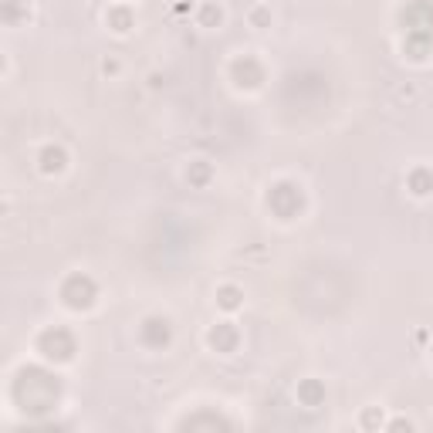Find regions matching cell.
Returning a JSON list of instances; mask_svg holds the SVG:
<instances>
[{
  "mask_svg": "<svg viewBox=\"0 0 433 433\" xmlns=\"http://www.w3.org/2000/svg\"><path fill=\"white\" fill-rule=\"evenodd\" d=\"M95 298H98V288L88 274H72V278H65L61 284V302L68 305L72 312H85V308H92Z\"/></svg>",
  "mask_w": 433,
  "mask_h": 433,
  "instance_id": "obj_1",
  "label": "cell"
},
{
  "mask_svg": "<svg viewBox=\"0 0 433 433\" xmlns=\"http://www.w3.org/2000/svg\"><path fill=\"white\" fill-rule=\"evenodd\" d=\"M38 352L48 362H68V359L75 356V339H72L68 328H48V332H41Z\"/></svg>",
  "mask_w": 433,
  "mask_h": 433,
  "instance_id": "obj_2",
  "label": "cell"
},
{
  "mask_svg": "<svg viewBox=\"0 0 433 433\" xmlns=\"http://www.w3.org/2000/svg\"><path fill=\"white\" fill-rule=\"evenodd\" d=\"M267 204L278 210L281 217H295L302 210V193H298V187H291V183H278V187L267 193Z\"/></svg>",
  "mask_w": 433,
  "mask_h": 433,
  "instance_id": "obj_3",
  "label": "cell"
},
{
  "mask_svg": "<svg viewBox=\"0 0 433 433\" xmlns=\"http://www.w3.org/2000/svg\"><path fill=\"white\" fill-rule=\"evenodd\" d=\"M230 72H234V81H237L241 88H258V85L264 81V68H261V61H258V58H251V55L237 58Z\"/></svg>",
  "mask_w": 433,
  "mask_h": 433,
  "instance_id": "obj_4",
  "label": "cell"
},
{
  "mask_svg": "<svg viewBox=\"0 0 433 433\" xmlns=\"http://www.w3.org/2000/svg\"><path fill=\"white\" fill-rule=\"evenodd\" d=\"M139 335H142V342H146L149 349H163V345H170L173 328L166 319H146L142 328H139Z\"/></svg>",
  "mask_w": 433,
  "mask_h": 433,
  "instance_id": "obj_5",
  "label": "cell"
},
{
  "mask_svg": "<svg viewBox=\"0 0 433 433\" xmlns=\"http://www.w3.org/2000/svg\"><path fill=\"white\" fill-rule=\"evenodd\" d=\"M207 342H210V349H217V352H234L237 342H241V335H237V328H234L230 321H220V325L210 328Z\"/></svg>",
  "mask_w": 433,
  "mask_h": 433,
  "instance_id": "obj_6",
  "label": "cell"
},
{
  "mask_svg": "<svg viewBox=\"0 0 433 433\" xmlns=\"http://www.w3.org/2000/svg\"><path fill=\"white\" fill-rule=\"evenodd\" d=\"M41 163V173H48V176H55V173H65V166H68V152L61 149V146H44L38 156Z\"/></svg>",
  "mask_w": 433,
  "mask_h": 433,
  "instance_id": "obj_7",
  "label": "cell"
},
{
  "mask_svg": "<svg viewBox=\"0 0 433 433\" xmlns=\"http://www.w3.org/2000/svg\"><path fill=\"white\" fill-rule=\"evenodd\" d=\"M406 187L413 196H430L433 193V170H423V166H416L410 176H406Z\"/></svg>",
  "mask_w": 433,
  "mask_h": 433,
  "instance_id": "obj_8",
  "label": "cell"
},
{
  "mask_svg": "<svg viewBox=\"0 0 433 433\" xmlns=\"http://www.w3.org/2000/svg\"><path fill=\"white\" fill-rule=\"evenodd\" d=\"M105 20H109V27H112L115 34H126V31H132V24H135V14H132L126 4H119V7L109 11V18Z\"/></svg>",
  "mask_w": 433,
  "mask_h": 433,
  "instance_id": "obj_9",
  "label": "cell"
},
{
  "mask_svg": "<svg viewBox=\"0 0 433 433\" xmlns=\"http://www.w3.org/2000/svg\"><path fill=\"white\" fill-rule=\"evenodd\" d=\"M217 305H220L224 312H237V308L244 305V291H241L237 284H224V288H217Z\"/></svg>",
  "mask_w": 433,
  "mask_h": 433,
  "instance_id": "obj_10",
  "label": "cell"
},
{
  "mask_svg": "<svg viewBox=\"0 0 433 433\" xmlns=\"http://www.w3.org/2000/svg\"><path fill=\"white\" fill-rule=\"evenodd\" d=\"M298 399H302V406H321L325 386H321L319 379H305L302 386H298Z\"/></svg>",
  "mask_w": 433,
  "mask_h": 433,
  "instance_id": "obj_11",
  "label": "cell"
},
{
  "mask_svg": "<svg viewBox=\"0 0 433 433\" xmlns=\"http://www.w3.org/2000/svg\"><path fill=\"white\" fill-rule=\"evenodd\" d=\"M220 20H224V11H220L213 0H207V4L200 7V27H220Z\"/></svg>",
  "mask_w": 433,
  "mask_h": 433,
  "instance_id": "obj_12",
  "label": "cell"
},
{
  "mask_svg": "<svg viewBox=\"0 0 433 433\" xmlns=\"http://www.w3.org/2000/svg\"><path fill=\"white\" fill-rule=\"evenodd\" d=\"M187 180H189V183H196V187H204V183L210 180V166H207V163H193V166H189V173H187Z\"/></svg>",
  "mask_w": 433,
  "mask_h": 433,
  "instance_id": "obj_13",
  "label": "cell"
},
{
  "mask_svg": "<svg viewBox=\"0 0 433 433\" xmlns=\"http://www.w3.org/2000/svg\"><path fill=\"white\" fill-rule=\"evenodd\" d=\"M359 423H362V430H376V427H382V413H379V406H373V410H366Z\"/></svg>",
  "mask_w": 433,
  "mask_h": 433,
  "instance_id": "obj_14",
  "label": "cell"
},
{
  "mask_svg": "<svg viewBox=\"0 0 433 433\" xmlns=\"http://www.w3.org/2000/svg\"><path fill=\"white\" fill-rule=\"evenodd\" d=\"M251 24H254L258 31L271 27V11H267V7H254V11H251Z\"/></svg>",
  "mask_w": 433,
  "mask_h": 433,
  "instance_id": "obj_15",
  "label": "cell"
},
{
  "mask_svg": "<svg viewBox=\"0 0 433 433\" xmlns=\"http://www.w3.org/2000/svg\"><path fill=\"white\" fill-rule=\"evenodd\" d=\"M386 430H406V433H410V430H413V423H410V420H393Z\"/></svg>",
  "mask_w": 433,
  "mask_h": 433,
  "instance_id": "obj_16",
  "label": "cell"
},
{
  "mask_svg": "<svg viewBox=\"0 0 433 433\" xmlns=\"http://www.w3.org/2000/svg\"><path fill=\"white\" fill-rule=\"evenodd\" d=\"M102 72H105V75H115V72H119V61H115V58H105V61H102Z\"/></svg>",
  "mask_w": 433,
  "mask_h": 433,
  "instance_id": "obj_17",
  "label": "cell"
}]
</instances>
